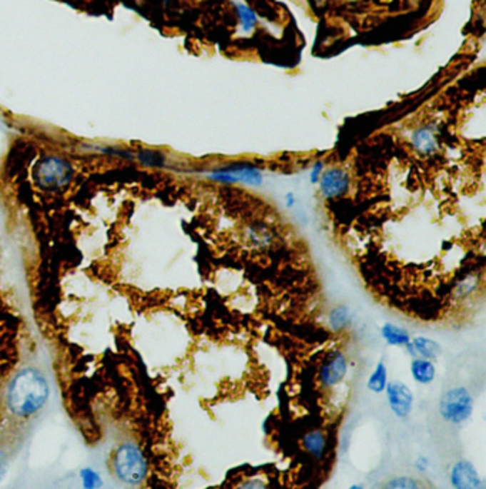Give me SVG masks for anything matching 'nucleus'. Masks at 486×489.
Returning <instances> with one entry per match:
<instances>
[{
  "instance_id": "obj_1",
  "label": "nucleus",
  "mask_w": 486,
  "mask_h": 489,
  "mask_svg": "<svg viewBox=\"0 0 486 489\" xmlns=\"http://www.w3.org/2000/svg\"><path fill=\"white\" fill-rule=\"evenodd\" d=\"M49 384L46 378L33 368L20 371L7 391V404L17 417H29L37 413L47 401Z\"/></svg>"
},
{
  "instance_id": "obj_2",
  "label": "nucleus",
  "mask_w": 486,
  "mask_h": 489,
  "mask_svg": "<svg viewBox=\"0 0 486 489\" xmlns=\"http://www.w3.org/2000/svg\"><path fill=\"white\" fill-rule=\"evenodd\" d=\"M114 471L123 483L140 484L147 475V461L136 445L124 444L116 451Z\"/></svg>"
},
{
  "instance_id": "obj_3",
  "label": "nucleus",
  "mask_w": 486,
  "mask_h": 489,
  "mask_svg": "<svg viewBox=\"0 0 486 489\" xmlns=\"http://www.w3.org/2000/svg\"><path fill=\"white\" fill-rule=\"evenodd\" d=\"M441 417L454 425H460L470 420L474 411V398L465 387L447 390L440 398Z\"/></svg>"
},
{
  "instance_id": "obj_4",
  "label": "nucleus",
  "mask_w": 486,
  "mask_h": 489,
  "mask_svg": "<svg viewBox=\"0 0 486 489\" xmlns=\"http://www.w3.org/2000/svg\"><path fill=\"white\" fill-rule=\"evenodd\" d=\"M71 177V166L59 157L43 158L34 170L36 183L44 190H60L70 183Z\"/></svg>"
},
{
  "instance_id": "obj_5",
  "label": "nucleus",
  "mask_w": 486,
  "mask_h": 489,
  "mask_svg": "<svg viewBox=\"0 0 486 489\" xmlns=\"http://www.w3.org/2000/svg\"><path fill=\"white\" fill-rule=\"evenodd\" d=\"M208 177L214 181L224 183V184H245V186H261L264 181L263 173L251 166H236L214 170L208 174Z\"/></svg>"
},
{
  "instance_id": "obj_6",
  "label": "nucleus",
  "mask_w": 486,
  "mask_h": 489,
  "mask_svg": "<svg viewBox=\"0 0 486 489\" xmlns=\"http://www.w3.org/2000/svg\"><path fill=\"white\" fill-rule=\"evenodd\" d=\"M348 363L341 351L330 353L320 367V383L324 388H333L341 384L347 375Z\"/></svg>"
},
{
  "instance_id": "obj_7",
  "label": "nucleus",
  "mask_w": 486,
  "mask_h": 489,
  "mask_svg": "<svg viewBox=\"0 0 486 489\" xmlns=\"http://www.w3.org/2000/svg\"><path fill=\"white\" fill-rule=\"evenodd\" d=\"M385 393L394 415L403 420L410 417L414 407V394L410 387L401 381H391L387 384Z\"/></svg>"
},
{
  "instance_id": "obj_8",
  "label": "nucleus",
  "mask_w": 486,
  "mask_h": 489,
  "mask_svg": "<svg viewBox=\"0 0 486 489\" xmlns=\"http://www.w3.org/2000/svg\"><path fill=\"white\" fill-rule=\"evenodd\" d=\"M320 193L324 198H338L344 196L350 188V176L345 170L334 167L321 173L320 180Z\"/></svg>"
},
{
  "instance_id": "obj_9",
  "label": "nucleus",
  "mask_w": 486,
  "mask_h": 489,
  "mask_svg": "<svg viewBox=\"0 0 486 489\" xmlns=\"http://www.w3.org/2000/svg\"><path fill=\"white\" fill-rule=\"evenodd\" d=\"M451 483L458 489H478L482 487L475 467L470 461H458L451 471Z\"/></svg>"
},
{
  "instance_id": "obj_10",
  "label": "nucleus",
  "mask_w": 486,
  "mask_h": 489,
  "mask_svg": "<svg viewBox=\"0 0 486 489\" xmlns=\"http://www.w3.org/2000/svg\"><path fill=\"white\" fill-rule=\"evenodd\" d=\"M411 143L420 154H424V156L434 154L440 147L438 137H437V128L434 126H425V127L417 128L412 133Z\"/></svg>"
},
{
  "instance_id": "obj_11",
  "label": "nucleus",
  "mask_w": 486,
  "mask_h": 489,
  "mask_svg": "<svg viewBox=\"0 0 486 489\" xmlns=\"http://www.w3.org/2000/svg\"><path fill=\"white\" fill-rule=\"evenodd\" d=\"M405 347L412 357H420V358L434 361L442 356L441 346L435 340H431L427 337H417L412 341H410Z\"/></svg>"
},
{
  "instance_id": "obj_12",
  "label": "nucleus",
  "mask_w": 486,
  "mask_h": 489,
  "mask_svg": "<svg viewBox=\"0 0 486 489\" xmlns=\"http://www.w3.org/2000/svg\"><path fill=\"white\" fill-rule=\"evenodd\" d=\"M411 374L417 383L427 385L435 380L437 368L431 360L415 357L411 363Z\"/></svg>"
},
{
  "instance_id": "obj_13",
  "label": "nucleus",
  "mask_w": 486,
  "mask_h": 489,
  "mask_svg": "<svg viewBox=\"0 0 486 489\" xmlns=\"http://www.w3.org/2000/svg\"><path fill=\"white\" fill-rule=\"evenodd\" d=\"M304 448L310 455H313L315 460H323L327 451V438L321 431H313L308 433L303 440Z\"/></svg>"
},
{
  "instance_id": "obj_14",
  "label": "nucleus",
  "mask_w": 486,
  "mask_h": 489,
  "mask_svg": "<svg viewBox=\"0 0 486 489\" xmlns=\"http://www.w3.org/2000/svg\"><path fill=\"white\" fill-rule=\"evenodd\" d=\"M383 337L390 346H397V347H405L410 341V333L393 323H387L383 327Z\"/></svg>"
},
{
  "instance_id": "obj_15",
  "label": "nucleus",
  "mask_w": 486,
  "mask_h": 489,
  "mask_svg": "<svg viewBox=\"0 0 486 489\" xmlns=\"http://www.w3.org/2000/svg\"><path fill=\"white\" fill-rule=\"evenodd\" d=\"M236 10H237V16L240 20V30L243 34H250L253 33V30L255 29L257 23H258V17L255 14V11L244 4V3H237L236 4Z\"/></svg>"
},
{
  "instance_id": "obj_16",
  "label": "nucleus",
  "mask_w": 486,
  "mask_h": 489,
  "mask_svg": "<svg viewBox=\"0 0 486 489\" xmlns=\"http://www.w3.org/2000/svg\"><path fill=\"white\" fill-rule=\"evenodd\" d=\"M387 384H388V371H387L385 364L381 361L375 367L374 373L370 375L367 385H368L370 391H373L375 394H381L385 391Z\"/></svg>"
},
{
  "instance_id": "obj_17",
  "label": "nucleus",
  "mask_w": 486,
  "mask_h": 489,
  "mask_svg": "<svg viewBox=\"0 0 486 489\" xmlns=\"http://www.w3.org/2000/svg\"><path fill=\"white\" fill-rule=\"evenodd\" d=\"M350 323V310L344 306L335 307L330 311L328 316V324L334 331L344 330Z\"/></svg>"
},
{
  "instance_id": "obj_18",
  "label": "nucleus",
  "mask_w": 486,
  "mask_h": 489,
  "mask_svg": "<svg viewBox=\"0 0 486 489\" xmlns=\"http://www.w3.org/2000/svg\"><path fill=\"white\" fill-rule=\"evenodd\" d=\"M387 487L395 489H415L420 488L421 485L412 478H394L390 481Z\"/></svg>"
},
{
  "instance_id": "obj_19",
  "label": "nucleus",
  "mask_w": 486,
  "mask_h": 489,
  "mask_svg": "<svg viewBox=\"0 0 486 489\" xmlns=\"http://www.w3.org/2000/svg\"><path fill=\"white\" fill-rule=\"evenodd\" d=\"M140 160L146 164H160L163 161V156L153 150H146L140 153Z\"/></svg>"
},
{
  "instance_id": "obj_20",
  "label": "nucleus",
  "mask_w": 486,
  "mask_h": 489,
  "mask_svg": "<svg viewBox=\"0 0 486 489\" xmlns=\"http://www.w3.org/2000/svg\"><path fill=\"white\" fill-rule=\"evenodd\" d=\"M323 170H324V163L323 161H317L314 164V167L311 168V171H310V183L311 184H317L318 183Z\"/></svg>"
},
{
  "instance_id": "obj_21",
  "label": "nucleus",
  "mask_w": 486,
  "mask_h": 489,
  "mask_svg": "<svg viewBox=\"0 0 486 489\" xmlns=\"http://www.w3.org/2000/svg\"><path fill=\"white\" fill-rule=\"evenodd\" d=\"M83 477H84V484L86 487L88 488H96L98 485V477L93 473V471H84L83 473Z\"/></svg>"
},
{
  "instance_id": "obj_22",
  "label": "nucleus",
  "mask_w": 486,
  "mask_h": 489,
  "mask_svg": "<svg viewBox=\"0 0 486 489\" xmlns=\"http://www.w3.org/2000/svg\"><path fill=\"white\" fill-rule=\"evenodd\" d=\"M6 470H7V458H6L4 453L0 451V481L6 474Z\"/></svg>"
},
{
  "instance_id": "obj_23",
  "label": "nucleus",
  "mask_w": 486,
  "mask_h": 489,
  "mask_svg": "<svg viewBox=\"0 0 486 489\" xmlns=\"http://www.w3.org/2000/svg\"><path fill=\"white\" fill-rule=\"evenodd\" d=\"M284 200H285V206L288 208H293L295 206V196H294V193H287Z\"/></svg>"
},
{
  "instance_id": "obj_24",
  "label": "nucleus",
  "mask_w": 486,
  "mask_h": 489,
  "mask_svg": "<svg viewBox=\"0 0 486 489\" xmlns=\"http://www.w3.org/2000/svg\"><path fill=\"white\" fill-rule=\"evenodd\" d=\"M417 467L421 470V471H425L427 467H428V460L425 457H420L418 461H417Z\"/></svg>"
},
{
  "instance_id": "obj_25",
  "label": "nucleus",
  "mask_w": 486,
  "mask_h": 489,
  "mask_svg": "<svg viewBox=\"0 0 486 489\" xmlns=\"http://www.w3.org/2000/svg\"><path fill=\"white\" fill-rule=\"evenodd\" d=\"M351 488H353V489H355V488L361 489V488H364V485H353V487H351Z\"/></svg>"
},
{
  "instance_id": "obj_26",
  "label": "nucleus",
  "mask_w": 486,
  "mask_h": 489,
  "mask_svg": "<svg viewBox=\"0 0 486 489\" xmlns=\"http://www.w3.org/2000/svg\"><path fill=\"white\" fill-rule=\"evenodd\" d=\"M166 1H170V0H166Z\"/></svg>"
}]
</instances>
